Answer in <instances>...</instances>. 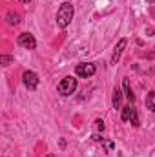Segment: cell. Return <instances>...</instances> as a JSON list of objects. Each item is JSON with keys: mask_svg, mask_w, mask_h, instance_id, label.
Here are the masks:
<instances>
[{"mask_svg": "<svg viewBox=\"0 0 155 157\" xmlns=\"http://www.w3.org/2000/svg\"><path fill=\"white\" fill-rule=\"evenodd\" d=\"M102 144L106 146V150H108V152H112V150H113V146H115L112 141H104V139H102Z\"/></svg>", "mask_w": 155, "mask_h": 157, "instance_id": "obj_14", "label": "cell"}, {"mask_svg": "<svg viewBox=\"0 0 155 157\" xmlns=\"http://www.w3.org/2000/svg\"><path fill=\"white\" fill-rule=\"evenodd\" d=\"M6 20H7V24H11V26H17V24L20 22V17H18V13H13V11H9V13L6 15Z\"/></svg>", "mask_w": 155, "mask_h": 157, "instance_id": "obj_10", "label": "cell"}, {"mask_svg": "<svg viewBox=\"0 0 155 157\" xmlns=\"http://www.w3.org/2000/svg\"><path fill=\"white\" fill-rule=\"evenodd\" d=\"M75 73H77V77L89 78L97 73V68H95V64H91V62H82V64H77Z\"/></svg>", "mask_w": 155, "mask_h": 157, "instance_id": "obj_3", "label": "cell"}, {"mask_svg": "<svg viewBox=\"0 0 155 157\" xmlns=\"http://www.w3.org/2000/svg\"><path fill=\"white\" fill-rule=\"evenodd\" d=\"M146 108L150 112H155V91H150L146 95Z\"/></svg>", "mask_w": 155, "mask_h": 157, "instance_id": "obj_9", "label": "cell"}, {"mask_svg": "<svg viewBox=\"0 0 155 157\" xmlns=\"http://www.w3.org/2000/svg\"><path fill=\"white\" fill-rule=\"evenodd\" d=\"M120 104H122V91H120L119 88H115V90H113V108H115V110H120V108H122Z\"/></svg>", "mask_w": 155, "mask_h": 157, "instance_id": "obj_8", "label": "cell"}, {"mask_svg": "<svg viewBox=\"0 0 155 157\" xmlns=\"http://www.w3.org/2000/svg\"><path fill=\"white\" fill-rule=\"evenodd\" d=\"M75 90H77V78H73L71 75L64 77L60 82H59V93H60V95H64V97H68V95L75 93Z\"/></svg>", "mask_w": 155, "mask_h": 157, "instance_id": "obj_2", "label": "cell"}, {"mask_svg": "<svg viewBox=\"0 0 155 157\" xmlns=\"http://www.w3.org/2000/svg\"><path fill=\"white\" fill-rule=\"evenodd\" d=\"M22 82H24V86L28 88V90H37V86H39V75L35 73V71H24V75H22Z\"/></svg>", "mask_w": 155, "mask_h": 157, "instance_id": "obj_4", "label": "cell"}, {"mask_svg": "<svg viewBox=\"0 0 155 157\" xmlns=\"http://www.w3.org/2000/svg\"><path fill=\"white\" fill-rule=\"evenodd\" d=\"M20 2H24V4H29V2H31V0H20Z\"/></svg>", "mask_w": 155, "mask_h": 157, "instance_id": "obj_16", "label": "cell"}, {"mask_svg": "<svg viewBox=\"0 0 155 157\" xmlns=\"http://www.w3.org/2000/svg\"><path fill=\"white\" fill-rule=\"evenodd\" d=\"M122 90H124V95L133 102L135 101V95H133V90H131V84H130V78H124L122 80Z\"/></svg>", "mask_w": 155, "mask_h": 157, "instance_id": "obj_7", "label": "cell"}, {"mask_svg": "<svg viewBox=\"0 0 155 157\" xmlns=\"http://www.w3.org/2000/svg\"><path fill=\"white\" fill-rule=\"evenodd\" d=\"M73 15H75V9L70 2H64L60 7H59V13H57V26L59 28H68L70 22L73 20Z\"/></svg>", "mask_w": 155, "mask_h": 157, "instance_id": "obj_1", "label": "cell"}, {"mask_svg": "<svg viewBox=\"0 0 155 157\" xmlns=\"http://www.w3.org/2000/svg\"><path fill=\"white\" fill-rule=\"evenodd\" d=\"M130 122L133 124V126H139L141 122H139V117H137V110L133 108V112H131V117H130Z\"/></svg>", "mask_w": 155, "mask_h": 157, "instance_id": "obj_12", "label": "cell"}, {"mask_svg": "<svg viewBox=\"0 0 155 157\" xmlns=\"http://www.w3.org/2000/svg\"><path fill=\"white\" fill-rule=\"evenodd\" d=\"M46 157H57V155H53V154H47V155H46Z\"/></svg>", "mask_w": 155, "mask_h": 157, "instance_id": "obj_17", "label": "cell"}, {"mask_svg": "<svg viewBox=\"0 0 155 157\" xmlns=\"http://www.w3.org/2000/svg\"><path fill=\"white\" fill-rule=\"evenodd\" d=\"M131 112H133V106L131 104H128V106H124L122 108V121H130V117H131Z\"/></svg>", "mask_w": 155, "mask_h": 157, "instance_id": "obj_11", "label": "cell"}, {"mask_svg": "<svg viewBox=\"0 0 155 157\" xmlns=\"http://www.w3.org/2000/svg\"><path fill=\"white\" fill-rule=\"evenodd\" d=\"M95 128H97L99 132H102V130H104V122H102L100 119H97V121H95Z\"/></svg>", "mask_w": 155, "mask_h": 157, "instance_id": "obj_15", "label": "cell"}, {"mask_svg": "<svg viewBox=\"0 0 155 157\" xmlns=\"http://www.w3.org/2000/svg\"><path fill=\"white\" fill-rule=\"evenodd\" d=\"M0 62H2V66H9V64L13 62V59H11L9 55H2V57H0Z\"/></svg>", "mask_w": 155, "mask_h": 157, "instance_id": "obj_13", "label": "cell"}, {"mask_svg": "<svg viewBox=\"0 0 155 157\" xmlns=\"http://www.w3.org/2000/svg\"><path fill=\"white\" fill-rule=\"evenodd\" d=\"M126 44H128V40H126V39H120L119 42H117L115 49H113V55H112V64H117V62H119V59H120V55H122V51H124Z\"/></svg>", "mask_w": 155, "mask_h": 157, "instance_id": "obj_6", "label": "cell"}, {"mask_svg": "<svg viewBox=\"0 0 155 157\" xmlns=\"http://www.w3.org/2000/svg\"><path fill=\"white\" fill-rule=\"evenodd\" d=\"M17 44L22 46V48H26V49H35V48H37V40H35V37H33L31 33H22V35H18Z\"/></svg>", "mask_w": 155, "mask_h": 157, "instance_id": "obj_5", "label": "cell"}]
</instances>
